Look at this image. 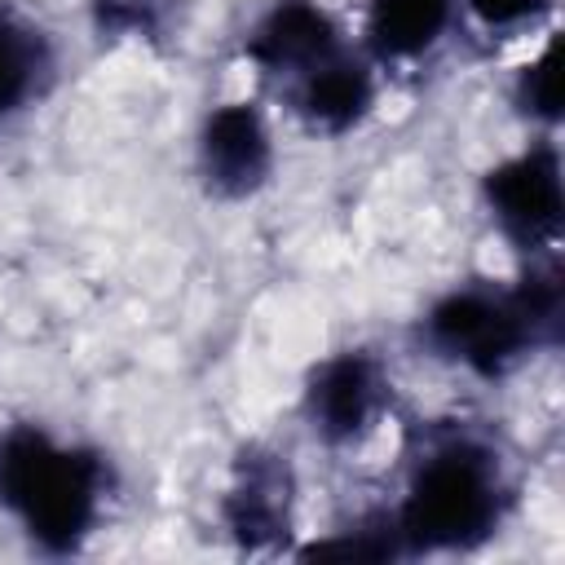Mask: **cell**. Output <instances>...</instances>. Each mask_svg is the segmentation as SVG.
<instances>
[{"mask_svg":"<svg viewBox=\"0 0 565 565\" xmlns=\"http://www.w3.org/2000/svg\"><path fill=\"white\" fill-rule=\"evenodd\" d=\"M221 525L243 552H269L291 534L296 477L287 455L269 446H247L234 459L230 486L221 494Z\"/></svg>","mask_w":565,"mask_h":565,"instance_id":"8992f818","label":"cell"},{"mask_svg":"<svg viewBox=\"0 0 565 565\" xmlns=\"http://www.w3.org/2000/svg\"><path fill=\"white\" fill-rule=\"evenodd\" d=\"M49 79H53L49 31L18 4L0 0V124L35 106Z\"/></svg>","mask_w":565,"mask_h":565,"instance_id":"30bf717a","label":"cell"},{"mask_svg":"<svg viewBox=\"0 0 565 565\" xmlns=\"http://www.w3.org/2000/svg\"><path fill=\"white\" fill-rule=\"evenodd\" d=\"M384 362L366 349H340L322 358L305 380V419L318 441L349 446L375 428L388 406Z\"/></svg>","mask_w":565,"mask_h":565,"instance_id":"5b68a950","label":"cell"},{"mask_svg":"<svg viewBox=\"0 0 565 565\" xmlns=\"http://www.w3.org/2000/svg\"><path fill=\"white\" fill-rule=\"evenodd\" d=\"M340 49H349L344 31L318 0H274L256 18V26L247 31V44H243L247 62L265 79H278L282 88L296 84L318 62L335 57Z\"/></svg>","mask_w":565,"mask_h":565,"instance_id":"ba28073f","label":"cell"},{"mask_svg":"<svg viewBox=\"0 0 565 565\" xmlns=\"http://www.w3.org/2000/svg\"><path fill=\"white\" fill-rule=\"evenodd\" d=\"M291 110L327 137H340L349 128H358L375 102V75L366 66V57H358L353 49H340L335 57L318 62L313 71H305L296 84L282 88Z\"/></svg>","mask_w":565,"mask_h":565,"instance_id":"9c48e42d","label":"cell"},{"mask_svg":"<svg viewBox=\"0 0 565 565\" xmlns=\"http://www.w3.org/2000/svg\"><path fill=\"white\" fill-rule=\"evenodd\" d=\"M199 177L216 199H247L274 172V137L252 102H225L207 110L199 128Z\"/></svg>","mask_w":565,"mask_h":565,"instance_id":"52a82bcc","label":"cell"},{"mask_svg":"<svg viewBox=\"0 0 565 565\" xmlns=\"http://www.w3.org/2000/svg\"><path fill=\"white\" fill-rule=\"evenodd\" d=\"M561 331V274L534 265L512 287L459 282L441 291L424 318L419 340L437 362H450L477 380L512 375L534 349L556 344Z\"/></svg>","mask_w":565,"mask_h":565,"instance_id":"7a4b0ae2","label":"cell"},{"mask_svg":"<svg viewBox=\"0 0 565 565\" xmlns=\"http://www.w3.org/2000/svg\"><path fill=\"white\" fill-rule=\"evenodd\" d=\"M512 97H516L521 115H530L539 124H556V40H547L539 49V57H530L516 71Z\"/></svg>","mask_w":565,"mask_h":565,"instance_id":"7c38bea8","label":"cell"},{"mask_svg":"<svg viewBox=\"0 0 565 565\" xmlns=\"http://www.w3.org/2000/svg\"><path fill=\"white\" fill-rule=\"evenodd\" d=\"M455 9L459 0H366V53L380 62H415L446 40Z\"/></svg>","mask_w":565,"mask_h":565,"instance_id":"8fae6325","label":"cell"},{"mask_svg":"<svg viewBox=\"0 0 565 565\" xmlns=\"http://www.w3.org/2000/svg\"><path fill=\"white\" fill-rule=\"evenodd\" d=\"M459 4L472 13V22H481L494 35L525 31L552 9V0H459Z\"/></svg>","mask_w":565,"mask_h":565,"instance_id":"5bb4252c","label":"cell"},{"mask_svg":"<svg viewBox=\"0 0 565 565\" xmlns=\"http://www.w3.org/2000/svg\"><path fill=\"white\" fill-rule=\"evenodd\" d=\"M110 463L102 450L62 441L40 424L0 433V512L49 556H71L88 543L106 512Z\"/></svg>","mask_w":565,"mask_h":565,"instance_id":"3957f363","label":"cell"},{"mask_svg":"<svg viewBox=\"0 0 565 565\" xmlns=\"http://www.w3.org/2000/svg\"><path fill=\"white\" fill-rule=\"evenodd\" d=\"M512 508V481L499 450L477 433H441L411 463L406 490L388 512L397 552H472L499 534Z\"/></svg>","mask_w":565,"mask_h":565,"instance_id":"6da1fadb","label":"cell"},{"mask_svg":"<svg viewBox=\"0 0 565 565\" xmlns=\"http://www.w3.org/2000/svg\"><path fill=\"white\" fill-rule=\"evenodd\" d=\"M97 26L115 35H154L168 18V0H93Z\"/></svg>","mask_w":565,"mask_h":565,"instance_id":"4fadbf2b","label":"cell"},{"mask_svg":"<svg viewBox=\"0 0 565 565\" xmlns=\"http://www.w3.org/2000/svg\"><path fill=\"white\" fill-rule=\"evenodd\" d=\"M481 199L494 230L521 252H552L565 221L561 190V154L552 141H534L508 159H499L481 177Z\"/></svg>","mask_w":565,"mask_h":565,"instance_id":"277c9868","label":"cell"}]
</instances>
